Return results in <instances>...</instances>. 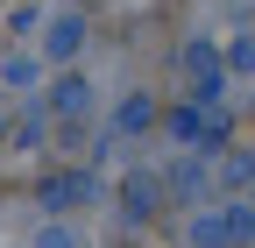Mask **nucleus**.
<instances>
[{
  "instance_id": "nucleus-1",
  "label": "nucleus",
  "mask_w": 255,
  "mask_h": 248,
  "mask_svg": "<svg viewBox=\"0 0 255 248\" xmlns=\"http://www.w3.org/2000/svg\"><path fill=\"white\" fill-rule=\"evenodd\" d=\"M43 248H78V241L71 234H43Z\"/></svg>"
}]
</instances>
